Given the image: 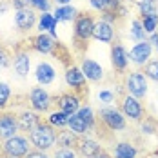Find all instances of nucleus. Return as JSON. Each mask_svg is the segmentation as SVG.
Here are the masks:
<instances>
[{
	"instance_id": "nucleus-5",
	"label": "nucleus",
	"mask_w": 158,
	"mask_h": 158,
	"mask_svg": "<svg viewBox=\"0 0 158 158\" xmlns=\"http://www.w3.org/2000/svg\"><path fill=\"white\" fill-rule=\"evenodd\" d=\"M29 147H31V142L26 136L15 135V136L4 140V143H2V155L4 156H13V158H24L29 153Z\"/></svg>"
},
{
	"instance_id": "nucleus-32",
	"label": "nucleus",
	"mask_w": 158,
	"mask_h": 158,
	"mask_svg": "<svg viewBox=\"0 0 158 158\" xmlns=\"http://www.w3.org/2000/svg\"><path fill=\"white\" fill-rule=\"evenodd\" d=\"M142 26L147 35H153L155 31H158V15H149V16H142Z\"/></svg>"
},
{
	"instance_id": "nucleus-45",
	"label": "nucleus",
	"mask_w": 158,
	"mask_h": 158,
	"mask_svg": "<svg viewBox=\"0 0 158 158\" xmlns=\"http://www.w3.org/2000/svg\"><path fill=\"white\" fill-rule=\"evenodd\" d=\"M56 6H65V4H71V0H55Z\"/></svg>"
},
{
	"instance_id": "nucleus-30",
	"label": "nucleus",
	"mask_w": 158,
	"mask_h": 158,
	"mask_svg": "<svg viewBox=\"0 0 158 158\" xmlns=\"http://www.w3.org/2000/svg\"><path fill=\"white\" fill-rule=\"evenodd\" d=\"M143 75L149 80H153V82L158 84V58H153V60H149L143 65Z\"/></svg>"
},
{
	"instance_id": "nucleus-26",
	"label": "nucleus",
	"mask_w": 158,
	"mask_h": 158,
	"mask_svg": "<svg viewBox=\"0 0 158 158\" xmlns=\"http://www.w3.org/2000/svg\"><path fill=\"white\" fill-rule=\"evenodd\" d=\"M129 35H131V38L135 40V42H142V40H147V33L143 29L142 26V20L140 18H135L133 22H131V29H129Z\"/></svg>"
},
{
	"instance_id": "nucleus-14",
	"label": "nucleus",
	"mask_w": 158,
	"mask_h": 158,
	"mask_svg": "<svg viewBox=\"0 0 158 158\" xmlns=\"http://www.w3.org/2000/svg\"><path fill=\"white\" fill-rule=\"evenodd\" d=\"M64 80H65L67 87H71V91H82L85 82H87L85 75L82 73V69L78 65H69L64 73Z\"/></svg>"
},
{
	"instance_id": "nucleus-18",
	"label": "nucleus",
	"mask_w": 158,
	"mask_h": 158,
	"mask_svg": "<svg viewBox=\"0 0 158 158\" xmlns=\"http://www.w3.org/2000/svg\"><path fill=\"white\" fill-rule=\"evenodd\" d=\"M93 38L100 44H111L114 40V26H111L104 20H96L95 29H93Z\"/></svg>"
},
{
	"instance_id": "nucleus-36",
	"label": "nucleus",
	"mask_w": 158,
	"mask_h": 158,
	"mask_svg": "<svg viewBox=\"0 0 158 158\" xmlns=\"http://www.w3.org/2000/svg\"><path fill=\"white\" fill-rule=\"evenodd\" d=\"M11 65V53L0 44V69H6Z\"/></svg>"
},
{
	"instance_id": "nucleus-44",
	"label": "nucleus",
	"mask_w": 158,
	"mask_h": 158,
	"mask_svg": "<svg viewBox=\"0 0 158 158\" xmlns=\"http://www.w3.org/2000/svg\"><path fill=\"white\" fill-rule=\"evenodd\" d=\"M95 158H113V156H111L107 151H104V149H102V151H100V153H98V155H96Z\"/></svg>"
},
{
	"instance_id": "nucleus-13",
	"label": "nucleus",
	"mask_w": 158,
	"mask_h": 158,
	"mask_svg": "<svg viewBox=\"0 0 158 158\" xmlns=\"http://www.w3.org/2000/svg\"><path fill=\"white\" fill-rule=\"evenodd\" d=\"M77 155L82 158H95L100 151H102V145L96 142L95 138H89V136H78V142L75 147Z\"/></svg>"
},
{
	"instance_id": "nucleus-46",
	"label": "nucleus",
	"mask_w": 158,
	"mask_h": 158,
	"mask_svg": "<svg viewBox=\"0 0 158 158\" xmlns=\"http://www.w3.org/2000/svg\"><path fill=\"white\" fill-rule=\"evenodd\" d=\"M149 158H158V151H155V155H153V156H149Z\"/></svg>"
},
{
	"instance_id": "nucleus-39",
	"label": "nucleus",
	"mask_w": 158,
	"mask_h": 158,
	"mask_svg": "<svg viewBox=\"0 0 158 158\" xmlns=\"http://www.w3.org/2000/svg\"><path fill=\"white\" fill-rule=\"evenodd\" d=\"M9 4H11V7H13L15 11L24 9V7H29V0H11Z\"/></svg>"
},
{
	"instance_id": "nucleus-48",
	"label": "nucleus",
	"mask_w": 158,
	"mask_h": 158,
	"mask_svg": "<svg viewBox=\"0 0 158 158\" xmlns=\"http://www.w3.org/2000/svg\"><path fill=\"white\" fill-rule=\"evenodd\" d=\"M4 158H13V156H4Z\"/></svg>"
},
{
	"instance_id": "nucleus-11",
	"label": "nucleus",
	"mask_w": 158,
	"mask_h": 158,
	"mask_svg": "<svg viewBox=\"0 0 158 158\" xmlns=\"http://www.w3.org/2000/svg\"><path fill=\"white\" fill-rule=\"evenodd\" d=\"M36 22H38V16H36V11L33 7H24V9L15 11V24L20 31H31L36 26Z\"/></svg>"
},
{
	"instance_id": "nucleus-1",
	"label": "nucleus",
	"mask_w": 158,
	"mask_h": 158,
	"mask_svg": "<svg viewBox=\"0 0 158 158\" xmlns=\"http://www.w3.org/2000/svg\"><path fill=\"white\" fill-rule=\"evenodd\" d=\"M29 142L38 151H48L56 143V131L49 122H40L33 131H29Z\"/></svg>"
},
{
	"instance_id": "nucleus-17",
	"label": "nucleus",
	"mask_w": 158,
	"mask_h": 158,
	"mask_svg": "<svg viewBox=\"0 0 158 158\" xmlns=\"http://www.w3.org/2000/svg\"><path fill=\"white\" fill-rule=\"evenodd\" d=\"M80 69L89 82H102L104 80V67L91 58H82Z\"/></svg>"
},
{
	"instance_id": "nucleus-15",
	"label": "nucleus",
	"mask_w": 158,
	"mask_h": 158,
	"mask_svg": "<svg viewBox=\"0 0 158 158\" xmlns=\"http://www.w3.org/2000/svg\"><path fill=\"white\" fill-rule=\"evenodd\" d=\"M80 102H82V96L77 95V93H71V91L69 93H62V95L55 100V104L58 106V109L64 111V113H67V114L77 113L82 107Z\"/></svg>"
},
{
	"instance_id": "nucleus-43",
	"label": "nucleus",
	"mask_w": 158,
	"mask_h": 158,
	"mask_svg": "<svg viewBox=\"0 0 158 158\" xmlns=\"http://www.w3.org/2000/svg\"><path fill=\"white\" fill-rule=\"evenodd\" d=\"M9 7H11V4H7V2H0V15H4Z\"/></svg>"
},
{
	"instance_id": "nucleus-23",
	"label": "nucleus",
	"mask_w": 158,
	"mask_h": 158,
	"mask_svg": "<svg viewBox=\"0 0 158 158\" xmlns=\"http://www.w3.org/2000/svg\"><path fill=\"white\" fill-rule=\"evenodd\" d=\"M53 15H55V18L58 22H75V18L80 13H78V9L73 7L71 4H65V6H56V9H55Z\"/></svg>"
},
{
	"instance_id": "nucleus-37",
	"label": "nucleus",
	"mask_w": 158,
	"mask_h": 158,
	"mask_svg": "<svg viewBox=\"0 0 158 158\" xmlns=\"http://www.w3.org/2000/svg\"><path fill=\"white\" fill-rule=\"evenodd\" d=\"M53 158H77V151L71 147H58Z\"/></svg>"
},
{
	"instance_id": "nucleus-7",
	"label": "nucleus",
	"mask_w": 158,
	"mask_h": 158,
	"mask_svg": "<svg viewBox=\"0 0 158 158\" xmlns=\"http://www.w3.org/2000/svg\"><path fill=\"white\" fill-rule=\"evenodd\" d=\"M29 104H31L33 111H36V113H49L51 107H53V98L49 95L48 91L40 85V87H33L31 91H29Z\"/></svg>"
},
{
	"instance_id": "nucleus-10",
	"label": "nucleus",
	"mask_w": 158,
	"mask_h": 158,
	"mask_svg": "<svg viewBox=\"0 0 158 158\" xmlns=\"http://www.w3.org/2000/svg\"><path fill=\"white\" fill-rule=\"evenodd\" d=\"M18 114L11 111H0V140H7L18 133Z\"/></svg>"
},
{
	"instance_id": "nucleus-8",
	"label": "nucleus",
	"mask_w": 158,
	"mask_h": 158,
	"mask_svg": "<svg viewBox=\"0 0 158 158\" xmlns=\"http://www.w3.org/2000/svg\"><path fill=\"white\" fill-rule=\"evenodd\" d=\"M151 55H153V44L149 40L136 42L131 48V51H129V62H133L138 67H143L145 64L151 60Z\"/></svg>"
},
{
	"instance_id": "nucleus-21",
	"label": "nucleus",
	"mask_w": 158,
	"mask_h": 158,
	"mask_svg": "<svg viewBox=\"0 0 158 158\" xmlns=\"http://www.w3.org/2000/svg\"><path fill=\"white\" fill-rule=\"evenodd\" d=\"M42 122V118L38 116V113L36 111H22L20 114H18V126L22 131H33L35 127L38 126Z\"/></svg>"
},
{
	"instance_id": "nucleus-24",
	"label": "nucleus",
	"mask_w": 158,
	"mask_h": 158,
	"mask_svg": "<svg viewBox=\"0 0 158 158\" xmlns=\"http://www.w3.org/2000/svg\"><path fill=\"white\" fill-rule=\"evenodd\" d=\"M77 142H78V136L67 127V129H60L58 133H56V143L60 145V147H71V149H75L77 147Z\"/></svg>"
},
{
	"instance_id": "nucleus-4",
	"label": "nucleus",
	"mask_w": 158,
	"mask_h": 158,
	"mask_svg": "<svg viewBox=\"0 0 158 158\" xmlns=\"http://www.w3.org/2000/svg\"><path fill=\"white\" fill-rule=\"evenodd\" d=\"M120 111L124 113V116L129 118V120H133V122H140L145 118V109H143V104L136 98V96L126 95L120 98Z\"/></svg>"
},
{
	"instance_id": "nucleus-38",
	"label": "nucleus",
	"mask_w": 158,
	"mask_h": 158,
	"mask_svg": "<svg viewBox=\"0 0 158 158\" xmlns=\"http://www.w3.org/2000/svg\"><path fill=\"white\" fill-rule=\"evenodd\" d=\"M100 20H104V22H107L111 26H114V24L118 22V15H116L114 11H104L102 16H100Z\"/></svg>"
},
{
	"instance_id": "nucleus-12",
	"label": "nucleus",
	"mask_w": 158,
	"mask_h": 158,
	"mask_svg": "<svg viewBox=\"0 0 158 158\" xmlns=\"http://www.w3.org/2000/svg\"><path fill=\"white\" fill-rule=\"evenodd\" d=\"M111 65L116 73H126L127 65H129V51L122 44L111 46Z\"/></svg>"
},
{
	"instance_id": "nucleus-22",
	"label": "nucleus",
	"mask_w": 158,
	"mask_h": 158,
	"mask_svg": "<svg viewBox=\"0 0 158 158\" xmlns=\"http://www.w3.org/2000/svg\"><path fill=\"white\" fill-rule=\"evenodd\" d=\"M67 127L77 135V136H85L89 131H91V127L89 124L80 116L78 113H73V114H69V120H67Z\"/></svg>"
},
{
	"instance_id": "nucleus-41",
	"label": "nucleus",
	"mask_w": 158,
	"mask_h": 158,
	"mask_svg": "<svg viewBox=\"0 0 158 158\" xmlns=\"http://www.w3.org/2000/svg\"><path fill=\"white\" fill-rule=\"evenodd\" d=\"M24 158H49V156L46 155V151H38L36 149V151H29Z\"/></svg>"
},
{
	"instance_id": "nucleus-42",
	"label": "nucleus",
	"mask_w": 158,
	"mask_h": 158,
	"mask_svg": "<svg viewBox=\"0 0 158 158\" xmlns=\"http://www.w3.org/2000/svg\"><path fill=\"white\" fill-rule=\"evenodd\" d=\"M147 40L153 44V49H156V53H158V31H155L153 35H149V36H147Z\"/></svg>"
},
{
	"instance_id": "nucleus-9",
	"label": "nucleus",
	"mask_w": 158,
	"mask_h": 158,
	"mask_svg": "<svg viewBox=\"0 0 158 158\" xmlns=\"http://www.w3.org/2000/svg\"><path fill=\"white\" fill-rule=\"evenodd\" d=\"M31 49L40 55H56L58 40H55L49 33H38L31 40Z\"/></svg>"
},
{
	"instance_id": "nucleus-3",
	"label": "nucleus",
	"mask_w": 158,
	"mask_h": 158,
	"mask_svg": "<svg viewBox=\"0 0 158 158\" xmlns=\"http://www.w3.org/2000/svg\"><path fill=\"white\" fill-rule=\"evenodd\" d=\"M95 18L89 15V13H80L75 18V42L80 44H87V40L93 38V29H95Z\"/></svg>"
},
{
	"instance_id": "nucleus-25",
	"label": "nucleus",
	"mask_w": 158,
	"mask_h": 158,
	"mask_svg": "<svg viewBox=\"0 0 158 158\" xmlns=\"http://www.w3.org/2000/svg\"><path fill=\"white\" fill-rule=\"evenodd\" d=\"M114 158H138V149L131 142H118L113 151Z\"/></svg>"
},
{
	"instance_id": "nucleus-49",
	"label": "nucleus",
	"mask_w": 158,
	"mask_h": 158,
	"mask_svg": "<svg viewBox=\"0 0 158 158\" xmlns=\"http://www.w3.org/2000/svg\"><path fill=\"white\" fill-rule=\"evenodd\" d=\"M142 158H149V156H142Z\"/></svg>"
},
{
	"instance_id": "nucleus-50",
	"label": "nucleus",
	"mask_w": 158,
	"mask_h": 158,
	"mask_svg": "<svg viewBox=\"0 0 158 158\" xmlns=\"http://www.w3.org/2000/svg\"><path fill=\"white\" fill-rule=\"evenodd\" d=\"M153 2H156V0H153Z\"/></svg>"
},
{
	"instance_id": "nucleus-27",
	"label": "nucleus",
	"mask_w": 158,
	"mask_h": 158,
	"mask_svg": "<svg viewBox=\"0 0 158 158\" xmlns=\"http://www.w3.org/2000/svg\"><path fill=\"white\" fill-rule=\"evenodd\" d=\"M67 120H69V114L67 113H64V111H51L48 116V122L51 124L53 127H58V129H62V127L67 126Z\"/></svg>"
},
{
	"instance_id": "nucleus-34",
	"label": "nucleus",
	"mask_w": 158,
	"mask_h": 158,
	"mask_svg": "<svg viewBox=\"0 0 158 158\" xmlns=\"http://www.w3.org/2000/svg\"><path fill=\"white\" fill-rule=\"evenodd\" d=\"M29 7H33L35 11L46 13L51 11V0H29Z\"/></svg>"
},
{
	"instance_id": "nucleus-47",
	"label": "nucleus",
	"mask_w": 158,
	"mask_h": 158,
	"mask_svg": "<svg viewBox=\"0 0 158 158\" xmlns=\"http://www.w3.org/2000/svg\"><path fill=\"white\" fill-rule=\"evenodd\" d=\"M0 155H2V145H0Z\"/></svg>"
},
{
	"instance_id": "nucleus-29",
	"label": "nucleus",
	"mask_w": 158,
	"mask_h": 158,
	"mask_svg": "<svg viewBox=\"0 0 158 158\" xmlns=\"http://www.w3.org/2000/svg\"><path fill=\"white\" fill-rule=\"evenodd\" d=\"M140 131L143 135H158V122L153 116H145L140 120Z\"/></svg>"
},
{
	"instance_id": "nucleus-2",
	"label": "nucleus",
	"mask_w": 158,
	"mask_h": 158,
	"mask_svg": "<svg viewBox=\"0 0 158 158\" xmlns=\"http://www.w3.org/2000/svg\"><path fill=\"white\" fill-rule=\"evenodd\" d=\"M100 124L106 127L107 131H113V133H118V131H124L127 127V122H126V116L124 113L116 107H111V106H106L98 111V116Z\"/></svg>"
},
{
	"instance_id": "nucleus-6",
	"label": "nucleus",
	"mask_w": 158,
	"mask_h": 158,
	"mask_svg": "<svg viewBox=\"0 0 158 158\" xmlns=\"http://www.w3.org/2000/svg\"><path fill=\"white\" fill-rule=\"evenodd\" d=\"M147 77L143 75V71H133L126 77L124 82V87H126V93L136 96L138 100L145 98L147 95Z\"/></svg>"
},
{
	"instance_id": "nucleus-40",
	"label": "nucleus",
	"mask_w": 158,
	"mask_h": 158,
	"mask_svg": "<svg viewBox=\"0 0 158 158\" xmlns=\"http://www.w3.org/2000/svg\"><path fill=\"white\" fill-rule=\"evenodd\" d=\"M89 6L93 9H96V11H100V13L106 11V2L104 0H89Z\"/></svg>"
},
{
	"instance_id": "nucleus-20",
	"label": "nucleus",
	"mask_w": 158,
	"mask_h": 158,
	"mask_svg": "<svg viewBox=\"0 0 158 158\" xmlns=\"http://www.w3.org/2000/svg\"><path fill=\"white\" fill-rule=\"evenodd\" d=\"M56 24H58V20L55 18L53 13H42V15H38V22H36V29L38 33H49L55 40H58V35H56Z\"/></svg>"
},
{
	"instance_id": "nucleus-19",
	"label": "nucleus",
	"mask_w": 158,
	"mask_h": 158,
	"mask_svg": "<svg viewBox=\"0 0 158 158\" xmlns=\"http://www.w3.org/2000/svg\"><path fill=\"white\" fill-rule=\"evenodd\" d=\"M35 78L40 85H49L56 78V71L49 62H38L36 69H35Z\"/></svg>"
},
{
	"instance_id": "nucleus-31",
	"label": "nucleus",
	"mask_w": 158,
	"mask_h": 158,
	"mask_svg": "<svg viewBox=\"0 0 158 158\" xmlns=\"http://www.w3.org/2000/svg\"><path fill=\"white\" fill-rule=\"evenodd\" d=\"M77 113H78L80 116H82V118L89 124V127H91V129H95V127H96V120H98V118L95 116V111L91 109L89 106H82Z\"/></svg>"
},
{
	"instance_id": "nucleus-16",
	"label": "nucleus",
	"mask_w": 158,
	"mask_h": 158,
	"mask_svg": "<svg viewBox=\"0 0 158 158\" xmlns=\"http://www.w3.org/2000/svg\"><path fill=\"white\" fill-rule=\"evenodd\" d=\"M13 69H15L18 78H27L29 69H31V56L26 49H18L13 56Z\"/></svg>"
},
{
	"instance_id": "nucleus-35",
	"label": "nucleus",
	"mask_w": 158,
	"mask_h": 158,
	"mask_svg": "<svg viewBox=\"0 0 158 158\" xmlns=\"http://www.w3.org/2000/svg\"><path fill=\"white\" fill-rule=\"evenodd\" d=\"M114 98L116 95L111 91V89H102V91H98V102L100 104H104V106H109L114 102Z\"/></svg>"
},
{
	"instance_id": "nucleus-33",
	"label": "nucleus",
	"mask_w": 158,
	"mask_h": 158,
	"mask_svg": "<svg viewBox=\"0 0 158 158\" xmlns=\"http://www.w3.org/2000/svg\"><path fill=\"white\" fill-rule=\"evenodd\" d=\"M9 98H11V87H9V84L0 82V111L7 106Z\"/></svg>"
},
{
	"instance_id": "nucleus-28",
	"label": "nucleus",
	"mask_w": 158,
	"mask_h": 158,
	"mask_svg": "<svg viewBox=\"0 0 158 158\" xmlns=\"http://www.w3.org/2000/svg\"><path fill=\"white\" fill-rule=\"evenodd\" d=\"M138 13L140 16H149V15H158V6L153 0H138L136 2Z\"/></svg>"
}]
</instances>
